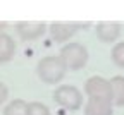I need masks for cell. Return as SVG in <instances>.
<instances>
[{
    "mask_svg": "<svg viewBox=\"0 0 124 115\" xmlns=\"http://www.w3.org/2000/svg\"><path fill=\"white\" fill-rule=\"evenodd\" d=\"M36 74L38 77L46 84H57L67 74V67L66 64L62 62L60 57L55 55H48L43 57L38 64H36Z\"/></svg>",
    "mask_w": 124,
    "mask_h": 115,
    "instance_id": "cell-1",
    "label": "cell"
},
{
    "mask_svg": "<svg viewBox=\"0 0 124 115\" xmlns=\"http://www.w3.org/2000/svg\"><path fill=\"white\" fill-rule=\"evenodd\" d=\"M59 57L66 64L67 71H79L88 62V50H86L85 45L72 41V43H67V45L62 46Z\"/></svg>",
    "mask_w": 124,
    "mask_h": 115,
    "instance_id": "cell-2",
    "label": "cell"
},
{
    "mask_svg": "<svg viewBox=\"0 0 124 115\" xmlns=\"http://www.w3.org/2000/svg\"><path fill=\"white\" fill-rule=\"evenodd\" d=\"M54 101L66 110H79L83 105V94L72 84H60L54 91Z\"/></svg>",
    "mask_w": 124,
    "mask_h": 115,
    "instance_id": "cell-3",
    "label": "cell"
},
{
    "mask_svg": "<svg viewBox=\"0 0 124 115\" xmlns=\"http://www.w3.org/2000/svg\"><path fill=\"white\" fill-rule=\"evenodd\" d=\"M90 22H78V21H55L50 24V36L55 43H64L72 38L79 29L88 28Z\"/></svg>",
    "mask_w": 124,
    "mask_h": 115,
    "instance_id": "cell-4",
    "label": "cell"
},
{
    "mask_svg": "<svg viewBox=\"0 0 124 115\" xmlns=\"http://www.w3.org/2000/svg\"><path fill=\"white\" fill-rule=\"evenodd\" d=\"M85 93L88 94V98H100V100H108V101H112L114 98L110 81H107L105 77H100V76H93L86 81Z\"/></svg>",
    "mask_w": 124,
    "mask_h": 115,
    "instance_id": "cell-5",
    "label": "cell"
},
{
    "mask_svg": "<svg viewBox=\"0 0 124 115\" xmlns=\"http://www.w3.org/2000/svg\"><path fill=\"white\" fill-rule=\"evenodd\" d=\"M16 31L24 41H33L45 35L46 24L43 21H19L16 24Z\"/></svg>",
    "mask_w": 124,
    "mask_h": 115,
    "instance_id": "cell-6",
    "label": "cell"
},
{
    "mask_svg": "<svg viewBox=\"0 0 124 115\" xmlns=\"http://www.w3.org/2000/svg\"><path fill=\"white\" fill-rule=\"evenodd\" d=\"M97 36L102 43H114L121 36V22H117V21L97 22Z\"/></svg>",
    "mask_w": 124,
    "mask_h": 115,
    "instance_id": "cell-7",
    "label": "cell"
},
{
    "mask_svg": "<svg viewBox=\"0 0 124 115\" xmlns=\"http://www.w3.org/2000/svg\"><path fill=\"white\" fill-rule=\"evenodd\" d=\"M112 101L100 98H88L85 105V115H112Z\"/></svg>",
    "mask_w": 124,
    "mask_h": 115,
    "instance_id": "cell-8",
    "label": "cell"
},
{
    "mask_svg": "<svg viewBox=\"0 0 124 115\" xmlns=\"http://www.w3.org/2000/svg\"><path fill=\"white\" fill-rule=\"evenodd\" d=\"M16 55V43L10 35L0 31V64L12 60Z\"/></svg>",
    "mask_w": 124,
    "mask_h": 115,
    "instance_id": "cell-9",
    "label": "cell"
},
{
    "mask_svg": "<svg viewBox=\"0 0 124 115\" xmlns=\"http://www.w3.org/2000/svg\"><path fill=\"white\" fill-rule=\"evenodd\" d=\"M110 84H112V103L117 107L124 105V76H116L110 79Z\"/></svg>",
    "mask_w": 124,
    "mask_h": 115,
    "instance_id": "cell-10",
    "label": "cell"
},
{
    "mask_svg": "<svg viewBox=\"0 0 124 115\" xmlns=\"http://www.w3.org/2000/svg\"><path fill=\"white\" fill-rule=\"evenodd\" d=\"M4 115H28V103L21 98L12 100L5 108H4Z\"/></svg>",
    "mask_w": 124,
    "mask_h": 115,
    "instance_id": "cell-11",
    "label": "cell"
},
{
    "mask_svg": "<svg viewBox=\"0 0 124 115\" xmlns=\"http://www.w3.org/2000/svg\"><path fill=\"white\" fill-rule=\"evenodd\" d=\"M28 115H52V112L41 101H29L28 103Z\"/></svg>",
    "mask_w": 124,
    "mask_h": 115,
    "instance_id": "cell-12",
    "label": "cell"
},
{
    "mask_svg": "<svg viewBox=\"0 0 124 115\" xmlns=\"http://www.w3.org/2000/svg\"><path fill=\"white\" fill-rule=\"evenodd\" d=\"M112 62L117 65V67L124 69V41H119L112 48Z\"/></svg>",
    "mask_w": 124,
    "mask_h": 115,
    "instance_id": "cell-13",
    "label": "cell"
},
{
    "mask_svg": "<svg viewBox=\"0 0 124 115\" xmlns=\"http://www.w3.org/2000/svg\"><path fill=\"white\" fill-rule=\"evenodd\" d=\"M7 96H9V89L4 83H0V107L4 105V101L7 100Z\"/></svg>",
    "mask_w": 124,
    "mask_h": 115,
    "instance_id": "cell-14",
    "label": "cell"
},
{
    "mask_svg": "<svg viewBox=\"0 0 124 115\" xmlns=\"http://www.w3.org/2000/svg\"><path fill=\"white\" fill-rule=\"evenodd\" d=\"M4 28H7V22L5 21H0V31H2Z\"/></svg>",
    "mask_w": 124,
    "mask_h": 115,
    "instance_id": "cell-15",
    "label": "cell"
}]
</instances>
